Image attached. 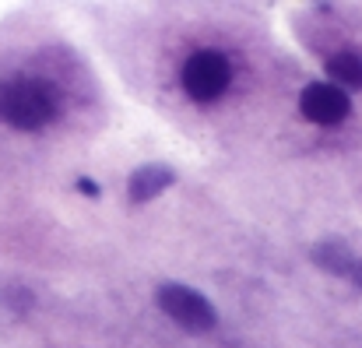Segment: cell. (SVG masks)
<instances>
[{
    "instance_id": "obj_8",
    "label": "cell",
    "mask_w": 362,
    "mask_h": 348,
    "mask_svg": "<svg viewBox=\"0 0 362 348\" xmlns=\"http://www.w3.org/2000/svg\"><path fill=\"white\" fill-rule=\"evenodd\" d=\"M81 194H88V197H99V183H92L88 176H78V183H74Z\"/></svg>"
},
{
    "instance_id": "obj_3",
    "label": "cell",
    "mask_w": 362,
    "mask_h": 348,
    "mask_svg": "<svg viewBox=\"0 0 362 348\" xmlns=\"http://www.w3.org/2000/svg\"><path fill=\"white\" fill-rule=\"evenodd\" d=\"M180 81H183V92L194 103H215L233 81V64L218 50H197V53L187 57Z\"/></svg>"
},
{
    "instance_id": "obj_2",
    "label": "cell",
    "mask_w": 362,
    "mask_h": 348,
    "mask_svg": "<svg viewBox=\"0 0 362 348\" xmlns=\"http://www.w3.org/2000/svg\"><path fill=\"white\" fill-rule=\"evenodd\" d=\"M155 303H158V310H162L176 327H183V331H190V335H208V331H215V324H218L215 306H211L197 289H190V285L162 282V285L155 289Z\"/></svg>"
},
{
    "instance_id": "obj_9",
    "label": "cell",
    "mask_w": 362,
    "mask_h": 348,
    "mask_svg": "<svg viewBox=\"0 0 362 348\" xmlns=\"http://www.w3.org/2000/svg\"><path fill=\"white\" fill-rule=\"evenodd\" d=\"M352 282H356V285H359V289H362V260H359V264H356V271H352Z\"/></svg>"
},
{
    "instance_id": "obj_6",
    "label": "cell",
    "mask_w": 362,
    "mask_h": 348,
    "mask_svg": "<svg viewBox=\"0 0 362 348\" xmlns=\"http://www.w3.org/2000/svg\"><path fill=\"white\" fill-rule=\"evenodd\" d=\"M313 264L320 267V271H327V274H338V278H345V274H352L356 271V253L341 243V239H324V243H317L313 246Z\"/></svg>"
},
{
    "instance_id": "obj_7",
    "label": "cell",
    "mask_w": 362,
    "mask_h": 348,
    "mask_svg": "<svg viewBox=\"0 0 362 348\" xmlns=\"http://www.w3.org/2000/svg\"><path fill=\"white\" fill-rule=\"evenodd\" d=\"M327 78L341 92L345 88H362V57L359 53H334L327 60Z\"/></svg>"
},
{
    "instance_id": "obj_4",
    "label": "cell",
    "mask_w": 362,
    "mask_h": 348,
    "mask_svg": "<svg viewBox=\"0 0 362 348\" xmlns=\"http://www.w3.org/2000/svg\"><path fill=\"white\" fill-rule=\"evenodd\" d=\"M299 110H303V116H306L310 123L338 127V123H345L349 113H352V99H349V92H341V88L331 85V81H313V85L303 88Z\"/></svg>"
},
{
    "instance_id": "obj_5",
    "label": "cell",
    "mask_w": 362,
    "mask_h": 348,
    "mask_svg": "<svg viewBox=\"0 0 362 348\" xmlns=\"http://www.w3.org/2000/svg\"><path fill=\"white\" fill-rule=\"evenodd\" d=\"M173 183H176V173H173L169 166H141V169L130 173L127 194H130L134 204H148V201H155L162 190H169Z\"/></svg>"
},
{
    "instance_id": "obj_1",
    "label": "cell",
    "mask_w": 362,
    "mask_h": 348,
    "mask_svg": "<svg viewBox=\"0 0 362 348\" xmlns=\"http://www.w3.org/2000/svg\"><path fill=\"white\" fill-rule=\"evenodd\" d=\"M64 110V95L46 78L0 81V120L14 130H42Z\"/></svg>"
}]
</instances>
